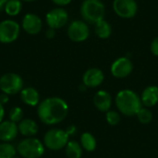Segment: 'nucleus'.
I'll return each mask as SVG.
<instances>
[{
	"label": "nucleus",
	"instance_id": "1",
	"mask_svg": "<svg viewBox=\"0 0 158 158\" xmlns=\"http://www.w3.org/2000/svg\"><path fill=\"white\" fill-rule=\"evenodd\" d=\"M36 113L42 123L47 126H54L61 123L67 118L69 105L61 97H47L37 106Z\"/></svg>",
	"mask_w": 158,
	"mask_h": 158
},
{
	"label": "nucleus",
	"instance_id": "2",
	"mask_svg": "<svg viewBox=\"0 0 158 158\" xmlns=\"http://www.w3.org/2000/svg\"><path fill=\"white\" fill-rule=\"evenodd\" d=\"M115 105L118 112L126 117H135L143 107L141 97L131 89L120 90L116 94Z\"/></svg>",
	"mask_w": 158,
	"mask_h": 158
},
{
	"label": "nucleus",
	"instance_id": "3",
	"mask_svg": "<svg viewBox=\"0 0 158 158\" xmlns=\"http://www.w3.org/2000/svg\"><path fill=\"white\" fill-rule=\"evenodd\" d=\"M80 12L82 19L88 24H95L106 17V6L101 0H83Z\"/></svg>",
	"mask_w": 158,
	"mask_h": 158
},
{
	"label": "nucleus",
	"instance_id": "4",
	"mask_svg": "<svg viewBox=\"0 0 158 158\" xmlns=\"http://www.w3.org/2000/svg\"><path fill=\"white\" fill-rule=\"evenodd\" d=\"M17 152L22 158H41L45 152L43 142L34 137L24 138L17 145Z\"/></svg>",
	"mask_w": 158,
	"mask_h": 158
},
{
	"label": "nucleus",
	"instance_id": "5",
	"mask_svg": "<svg viewBox=\"0 0 158 158\" xmlns=\"http://www.w3.org/2000/svg\"><path fill=\"white\" fill-rule=\"evenodd\" d=\"M69 141V136L66 131L62 129H50L48 130L44 136L43 143L44 146L51 151H59L66 147Z\"/></svg>",
	"mask_w": 158,
	"mask_h": 158
},
{
	"label": "nucleus",
	"instance_id": "6",
	"mask_svg": "<svg viewBox=\"0 0 158 158\" xmlns=\"http://www.w3.org/2000/svg\"><path fill=\"white\" fill-rule=\"evenodd\" d=\"M23 89V80L17 73H6L0 77V91L7 95H14Z\"/></svg>",
	"mask_w": 158,
	"mask_h": 158
},
{
	"label": "nucleus",
	"instance_id": "7",
	"mask_svg": "<svg viewBox=\"0 0 158 158\" xmlns=\"http://www.w3.org/2000/svg\"><path fill=\"white\" fill-rule=\"evenodd\" d=\"M67 33L69 38L75 43L86 41L90 36V28L83 19H75L71 21L68 27Z\"/></svg>",
	"mask_w": 158,
	"mask_h": 158
},
{
	"label": "nucleus",
	"instance_id": "8",
	"mask_svg": "<svg viewBox=\"0 0 158 158\" xmlns=\"http://www.w3.org/2000/svg\"><path fill=\"white\" fill-rule=\"evenodd\" d=\"M20 32L19 24L13 19H5L0 22V43L11 44L16 41Z\"/></svg>",
	"mask_w": 158,
	"mask_h": 158
},
{
	"label": "nucleus",
	"instance_id": "9",
	"mask_svg": "<svg viewBox=\"0 0 158 158\" xmlns=\"http://www.w3.org/2000/svg\"><path fill=\"white\" fill-rule=\"evenodd\" d=\"M112 7L117 16L122 19H131L138 12L136 0H114Z\"/></svg>",
	"mask_w": 158,
	"mask_h": 158
},
{
	"label": "nucleus",
	"instance_id": "10",
	"mask_svg": "<svg viewBox=\"0 0 158 158\" xmlns=\"http://www.w3.org/2000/svg\"><path fill=\"white\" fill-rule=\"evenodd\" d=\"M133 70V63L127 56L117 58L110 67V72L117 79H124L131 74Z\"/></svg>",
	"mask_w": 158,
	"mask_h": 158
},
{
	"label": "nucleus",
	"instance_id": "11",
	"mask_svg": "<svg viewBox=\"0 0 158 158\" xmlns=\"http://www.w3.org/2000/svg\"><path fill=\"white\" fill-rule=\"evenodd\" d=\"M45 21L48 28L60 29L64 27L69 21V14L63 7H55L47 12L45 16Z\"/></svg>",
	"mask_w": 158,
	"mask_h": 158
},
{
	"label": "nucleus",
	"instance_id": "12",
	"mask_svg": "<svg viewBox=\"0 0 158 158\" xmlns=\"http://www.w3.org/2000/svg\"><path fill=\"white\" fill-rule=\"evenodd\" d=\"M105 81L104 72L98 68L88 69L82 75V83L87 88H97Z\"/></svg>",
	"mask_w": 158,
	"mask_h": 158
},
{
	"label": "nucleus",
	"instance_id": "13",
	"mask_svg": "<svg viewBox=\"0 0 158 158\" xmlns=\"http://www.w3.org/2000/svg\"><path fill=\"white\" fill-rule=\"evenodd\" d=\"M21 26L23 31L28 34L34 35L41 31L43 28V21L38 15L34 13H27L22 19Z\"/></svg>",
	"mask_w": 158,
	"mask_h": 158
},
{
	"label": "nucleus",
	"instance_id": "14",
	"mask_svg": "<svg viewBox=\"0 0 158 158\" xmlns=\"http://www.w3.org/2000/svg\"><path fill=\"white\" fill-rule=\"evenodd\" d=\"M19 134L18 124L8 120H3L0 123V141L2 143H11Z\"/></svg>",
	"mask_w": 158,
	"mask_h": 158
},
{
	"label": "nucleus",
	"instance_id": "15",
	"mask_svg": "<svg viewBox=\"0 0 158 158\" xmlns=\"http://www.w3.org/2000/svg\"><path fill=\"white\" fill-rule=\"evenodd\" d=\"M94 105L97 110L100 112L106 113L110 110L113 105L112 95L106 90H99L94 95Z\"/></svg>",
	"mask_w": 158,
	"mask_h": 158
},
{
	"label": "nucleus",
	"instance_id": "16",
	"mask_svg": "<svg viewBox=\"0 0 158 158\" xmlns=\"http://www.w3.org/2000/svg\"><path fill=\"white\" fill-rule=\"evenodd\" d=\"M143 106L151 108L158 104V87L156 85L147 86L141 94Z\"/></svg>",
	"mask_w": 158,
	"mask_h": 158
},
{
	"label": "nucleus",
	"instance_id": "17",
	"mask_svg": "<svg viewBox=\"0 0 158 158\" xmlns=\"http://www.w3.org/2000/svg\"><path fill=\"white\" fill-rule=\"evenodd\" d=\"M20 100L22 103L28 106H37L40 104V94L33 87H26L21 90L19 93Z\"/></svg>",
	"mask_w": 158,
	"mask_h": 158
},
{
	"label": "nucleus",
	"instance_id": "18",
	"mask_svg": "<svg viewBox=\"0 0 158 158\" xmlns=\"http://www.w3.org/2000/svg\"><path fill=\"white\" fill-rule=\"evenodd\" d=\"M19 133H20L25 138H30L35 136L39 131L38 124L31 118H23L18 123Z\"/></svg>",
	"mask_w": 158,
	"mask_h": 158
},
{
	"label": "nucleus",
	"instance_id": "19",
	"mask_svg": "<svg viewBox=\"0 0 158 158\" xmlns=\"http://www.w3.org/2000/svg\"><path fill=\"white\" fill-rule=\"evenodd\" d=\"M94 32L100 39H108L112 34V26L107 20L103 19L94 24Z\"/></svg>",
	"mask_w": 158,
	"mask_h": 158
},
{
	"label": "nucleus",
	"instance_id": "20",
	"mask_svg": "<svg viewBox=\"0 0 158 158\" xmlns=\"http://www.w3.org/2000/svg\"><path fill=\"white\" fill-rule=\"evenodd\" d=\"M80 143L82 149L88 153L95 151L97 147V142L95 137L91 132H83L80 138Z\"/></svg>",
	"mask_w": 158,
	"mask_h": 158
},
{
	"label": "nucleus",
	"instance_id": "21",
	"mask_svg": "<svg viewBox=\"0 0 158 158\" xmlns=\"http://www.w3.org/2000/svg\"><path fill=\"white\" fill-rule=\"evenodd\" d=\"M65 154L68 158H81L83 149L80 143L74 140H69L65 147Z\"/></svg>",
	"mask_w": 158,
	"mask_h": 158
},
{
	"label": "nucleus",
	"instance_id": "22",
	"mask_svg": "<svg viewBox=\"0 0 158 158\" xmlns=\"http://www.w3.org/2000/svg\"><path fill=\"white\" fill-rule=\"evenodd\" d=\"M4 10L10 17L18 16L20 13V11L22 10L21 0H8Z\"/></svg>",
	"mask_w": 158,
	"mask_h": 158
},
{
	"label": "nucleus",
	"instance_id": "23",
	"mask_svg": "<svg viewBox=\"0 0 158 158\" xmlns=\"http://www.w3.org/2000/svg\"><path fill=\"white\" fill-rule=\"evenodd\" d=\"M18 154L17 148L10 143H0V158H13Z\"/></svg>",
	"mask_w": 158,
	"mask_h": 158
},
{
	"label": "nucleus",
	"instance_id": "24",
	"mask_svg": "<svg viewBox=\"0 0 158 158\" xmlns=\"http://www.w3.org/2000/svg\"><path fill=\"white\" fill-rule=\"evenodd\" d=\"M136 118H137L138 121L141 124L147 125V124L151 123L152 120H153V113L150 110V108H147V107L143 106L138 111V113L136 115Z\"/></svg>",
	"mask_w": 158,
	"mask_h": 158
},
{
	"label": "nucleus",
	"instance_id": "25",
	"mask_svg": "<svg viewBox=\"0 0 158 158\" xmlns=\"http://www.w3.org/2000/svg\"><path fill=\"white\" fill-rule=\"evenodd\" d=\"M23 110L19 106H14L12 107L8 112V118L10 121H13L15 123H19L23 119Z\"/></svg>",
	"mask_w": 158,
	"mask_h": 158
},
{
	"label": "nucleus",
	"instance_id": "26",
	"mask_svg": "<svg viewBox=\"0 0 158 158\" xmlns=\"http://www.w3.org/2000/svg\"><path fill=\"white\" fill-rule=\"evenodd\" d=\"M106 120L110 126H117L121 120V115L118 111L109 110L106 113Z\"/></svg>",
	"mask_w": 158,
	"mask_h": 158
},
{
	"label": "nucleus",
	"instance_id": "27",
	"mask_svg": "<svg viewBox=\"0 0 158 158\" xmlns=\"http://www.w3.org/2000/svg\"><path fill=\"white\" fill-rule=\"evenodd\" d=\"M150 50L152 52V54L156 56H158V36L156 37L150 44Z\"/></svg>",
	"mask_w": 158,
	"mask_h": 158
},
{
	"label": "nucleus",
	"instance_id": "28",
	"mask_svg": "<svg viewBox=\"0 0 158 158\" xmlns=\"http://www.w3.org/2000/svg\"><path fill=\"white\" fill-rule=\"evenodd\" d=\"M65 131H66V132L68 133V135H69V137H71V136H74V135L77 133L78 129H77V127H76L75 125H69Z\"/></svg>",
	"mask_w": 158,
	"mask_h": 158
},
{
	"label": "nucleus",
	"instance_id": "29",
	"mask_svg": "<svg viewBox=\"0 0 158 158\" xmlns=\"http://www.w3.org/2000/svg\"><path fill=\"white\" fill-rule=\"evenodd\" d=\"M55 5L59 6H64L71 3L72 0H51Z\"/></svg>",
	"mask_w": 158,
	"mask_h": 158
},
{
	"label": "nucleus",
	"instance_id": "30",
	"mask_svg": "<svg viewBox=\"0 0 158 158\" xmlns=\"http://www.w3.org/2000/svg\"><path fill=\"white\" fill-rule=\"evenodd\" d=\"M45 36L48 39H53L56 36V30L52 28H48L45 31Z\"/></svg>",
	"mask_w": 158,
	"mask_h": 158
},
{
	"label": "nucleus",
	"instance_id": "31",
	"mask_svg": "<svg viewBox=\"0 0 158 158\" xmlns=\"http://www.w3.org/2000/svg\"><path fill=\"white\" fill-rule=\"evenodd\" d=\"M8 101H9V95L6 94L4 93L0 94V104H2L4 106V105L7 104Z\"/></svg>",
	"mask_w": 158,
	"mask_h": 158
},
{
	"label": "nucleus",
	"instance_id": "32",
	"mask_svg": "<svg viewBox=\"0 0 158 158\" xmlns=\"http://www.w3.org/2000/svg\"><path fill=\"white\" fill-rule=\"evenodd\" d=\"M5 115H6L5 107H4V106H3L2 104H0V123L4 120Z\"/></svg>",
	"mask_w": 158,
	"mask_h": 158
},
{
	"label": "nucleus",
	"instance_id": "33",
	"mask_svg": "<svg viewBox=\"0 0 158 158\" xmlns=\"http://www.w3.org/2000/svg\"><path fill=\"white\" fill-rule=\"evenodd\" d=\"M7 2H8V0H0V11L5 9V6Z\"/></svg>",
	"mask_w": 158,
	"mask_h": 158
},
{
	"label": "nucleus",
	"instance_id": "34",
	"mask_svg": "<svg viewBox=\"0 0 158 158\" xmlns=\"http://www.w3.org/2000/svg\"><path fill=\"white\" fill-rule=\"evenodd\" d=\"M86 89H87V87H86L83 83L80 86V90H81V92H85V91H86Z\"/></svg>",
	"mask_w": 158,
	"mask_h": 158
},
{
	"label": "nucleus",
	"instance_id": "35",
	"mask_svg": "<svg viewBox=\"0 0 158 158\" xmlns=\"http://www.w3.org/2000/svg\"><path fill=\"white\" fill-rule=\"evenodd\" d=\"M21 1H24V2H33V1H36V0H21Z\"/></svg>",
	"mask_w": 158,
	"mask_h": 158
},
{
	"label": "nucleus",
	"instance_id": "36",
	"mask_svg": "<svg viewBox=\"0 0 158 158\" xmlns=\"http://www.w3.org/2000/svg\"><path fill=\"white\" fill-rule=\"evenodd\" d=\"M13 158H19V156H14V157H13Z\"/></svg>",
	"mask_w": 158,
	"mask_h": 158
}]
</instances>
